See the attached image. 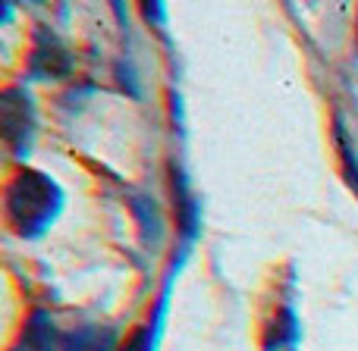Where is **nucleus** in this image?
Returning a JSON list of instances; mask_svg holds the SVG:
<instances>
[{
    "mask_svg": "<svg viewBox=\"0 0 358 351\" xmlns=\"http://www.w3.org/2000/svg\"><path fill=\"white\" fill-rule=\"evenodd\" d=\"M299 342V320H296V311L289 304H280L277 317H273L271 329H267V339H264V351H292Z\"/></svg>",
    "mask_w": 358,
    "mask_h": 351,
    "instance_id": "4",
    "label": "nucleus"
},
{
    "mask_svg": "<svg viewBox=\"0 0 358 351\" xmlns=\"http://www.w3.org/2000/svg\"><path fill=\"white\" fill-rule=\"evenodd\" d=\"M63 191L50 176L25 170L6 185V223L19 235H41L60 214Z\"/></svg>",
    "mask_w": 358,
    "mask_h": 351,
    "instance_id": "1",
    "label": "nucleus"
},
{
    "mask_svg": "<svg viewBox=\"0 0 358 351\" xmlns=\"http://www.w3.org/2000/svg\"><path fill=\"white\" fill-rule=\"evenodd\" d=\"M54 339H57V333H54L50 317L35 311V314L29 317V323H25L16 351H54Z\"/></svg>",
    "mask_w": 358,
    "mask_h": 351,
    "instance_id": "5",
    "label": "nucleus"
},
{
    "mask_svg": "<svg viewBox=\"0 0 358 351\" xmlns=\"http://www.w3.org/2000/svg\"><path fill=\"white\" fill-rule=\"evenodd\" d=\"M336 142H340V151H343V163H346V176H349V185L358 191V157H355V148L346 142V132L343 126L336 123Z\"/></svg>",
    "mask_w": 358,
    "mask_h": 351,
    "instance_id": "7",
    "label": "nucleus"
},
{
    "mask_svg": "<svg viewBox=\"0 0 358 351\" xmlns=\"http://www.w3.org/2000/svg\"><path fill=\"white\" fill-rule=\"evenodd\" d=\"M117 345V336L110 329H101V327H85V329H76L63 339L60 351H113Z\"/></svg>",
    "mask_w": 358,
    "mask_h": 351,
    "instance_id": "6",
    "label": "nucleus"
},
{
    "mask_svg": "<svg viewBox=\"0 0 358 351\" xmlns=\"http://www.w3.org/2000/svg\"><path fill=\"white\" fill-rule=\"evenodd\" d=\"M0 123H3V138L19 157L29 151L31 135H35V110H31L29 94L19 88H10L0 104Z\"/></svg>",
    "mask_w": 358,
    "mask_h": 351,
    "instance_id": "2",
    "label": "nucleus"
},
{
    "mask_svg": "<svg viewBox=\"0 0 358 351\" xmlns=\"http://www.w3.org/2000/svg\"><path fill=\"white\" fill-rule=\"evenodd\" d=\"M31 73L44 75V79H57V75L69 73V57L60 47L54 35H41L35 44V54H31Z\"/></svg>",
    "mask_w": 358,
    "mask_h": 351,
    "instance_id": "3",
    "label": "nucleus"
}]
</instances>
